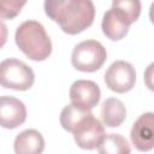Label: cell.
I'll return each mask as SVG.
<instances>
[{
  "label": "cell",
  "instance_id": "6da1fadb",
  "mask_svg": "<svg viewBox=\"0 0 154 154\" xmlns=\"http://www.w3.org/2000/svg\"><path fill=\"white\" fill-rule=\"evenodd\" d=\"M46 14L69 35H76L89 28L95 18L91 0H45Z\"/></svg>",
  "mask_w": 154,
  "mask_h": 154
},
{
  "label": "cell",
  "instance_id": "7a4b0ae2",
  "mask_svg": "<svg viewBox=\"0 0 154 154\" xmlns=\"http://www.w3.org/2000/svg\"><path fill=\"white\" fill-rule=\"evenodd\" d=\"M14 41L18 48L34 61H43L52 53V41L37 20H25L19 24Z\"/></svg>",
  "mask_w": 154,
  "mask_h": 154
},
{
  "label": "cell",
  "instance_id": "3957f363",
  "mask_svg": "<svg viewBox=\"0 0 154 154\" xmlns=\"http://www.w3.org/2000/svg\"><path fill=\"white\" fill-rule=\"evenodd\" d=\"M107 59L106 48L96 40H85L75 46L71 54L72 66L82 72L97 71Z\"/></svg>",
  "mask_w": 154,
  "mask_h": 154
},
{
  "label": "cell",
  "instance_id": "277c9868",
  "mask_svg": "<svg viewBox=\"0 0 154 154\" xmlns=\"http://www.w3.org/2000/svg\"><path fill=\"white\" fill-rule=\"evenodd\" d=\"M35 82V73L24 61L10 58L0 63V85L7 89L28 90Z\"/></svg>",
  "mask_w": 154,
  "mask_h": 154
},
{
  "label": "cell",
  "instance_id": "5b68a950",
  "mask_svg": "<svg viewBox=\"0 0 154 154\" xmlns=\"http://www.w3.org/2000/svg\"><path fill=\"white\" fill-rule=\"evenodd\" d=\"M71 132L73 134L76 144L82 149L97 148L106 135L103 125L93 113H89L81 119Z\"/></svg>",
  "mask_w": 154,
  "mask_h": 154
},
{
  "label": "cell",
  "instance_id": "8992f818",
  "mask_svg": "<svg viewBox=\"0 0 154 154\" xmlns=\"http://www.w3.org/2000/svg\"><path fill=\"white\" fill-rule=\"evenodd\" d=\"M105 83L114 93H128L136 83L135 67L125 60H116L105 72Z\"/></svg>",
  "mask_w": 154,
  "mask_h": 154
},
{
  "label": "cell",
  "instance_id": "52a82bcc",
  "mask_svg": "<svg viewBox=\"0 0 154 154\" xmlns=\"http://www.w3.org/2000/svg\"><path fill=\"white\" fill-rule=\"evenodd\" d=\"M130 138L140 152H148L154 147V113L141 114L132 124Z\"/></svg>",
  "mask_w": 154,
  "mask_h": 154
},
{
  "label": "cell",
  "instance_id": "ba28073f",
  "mask_svg": "<svg viewBox=\"0 0 154 154\" xmlns=\"http://www.w3.org/2000/svg\"><path fill=\"white\" fill-rule=\"evenodd\" d=\"M70 100L75 105L85 109H93L100 101L101 91L99 85L89 79H77L71 84Z\"/></svg>",
  "mask_w": 154,
  "mask_h": 154
},
{
  "label": "cell",
  "instance_id": "9c48e42d",
  "mask_svg": "<svg viewBox=\"0 0 154 154\" xmlns=\"http://www.w3.org/2000/svg\"><path fill=\"white\" fill-rule=\"evenodd\" d=\"M26 119V107L19 99L10 95L0 96V126L16 129Z\"/></svg>",
  "mask_w": 154,
  "mask_h": 154
},
{
  "label": "cell",
  "instance_id": "30bf717a",
  "mask_svg": "<svg viewBox=\"0 0 154 154\" xmlns=\"http://www.w3.org/2000/svg\"><path fill=\"white\" fill-rule=\"evenodd\" d=\"M130 23L126 18L116 8L111 7L105 12L101 22V29L103 35L111 41H119L129 31Z\"/></svg>",
  "mask_w": 154,
  "mask_h": 154
},
{
  "label": "cell",
  "instance_id": "8fae6325",
  "mask_svg": "<svg viewBox=\"0 0 154 154\" xmlns=\"http://www.w3.org/2000/svg\"><path fill=\"white\" fill-rule=\"evenodd\" d=\"M13 149L16 154H40L45 149L43 136L35 129H26L16 136Z\"/></svg>",
  "mask_w": 154,
  "mask_h": 154
},
{
  "label": "cell",
  "instance_id": "7c38bea8",
  "mask_svg": "<svg viewBox=\"0 0 154 154\" xmlns=\"http://www.w3.org/2000/svg\"><path fill=\"white\" fill-rule=\"evenodd\" d=\"M101 119L108 128H117L123 124L126 118V108L117 97H108L101 105Z\"/></svg>",
  "mask_w": 154,
  "mask_h": 154
},
{
  "label": "cell",
  "instance_id": "4fadbf2b",
  "mask_svg": "<svg viewBox=\"0 0 154 154\" xmlns=\"http://www.w3.org/2000/svg\"><path fill=\"white\" fill-rule=\"evenodd\" d=\"M101 154H129L130 146L125 137L119 134H106L102 142L97 147Z\"/></svg>",
  "mask_w": 154,
  "mask_h": 154
},
{
  "label": "cell",
  "instance_id": "5bb4252c",
  "mask_svg": "<svg viewBox=\"0 0 154 154\" xmlns=\"http://www.w3.org/2000/svg\"><path fill=\"white\" fill-rule=\"evenodd\" d=\"M89 113H91L90 109H85L71 102L67 106H65L60 113V125L64 130L71 132L73 128L77 125V123Z\"/></svg>",
  "mask_w": 154,
  "mask_h": 154
},
{
  "label": "cell",
  "instance_id": "9a60e30c",
  "mask_svg": "<svg viewBox=\"0 0 154 154\" xmlns=\"http://www.w3.org/2000/svg\"><path fill=\"white\" fill-rule=\"evenodd\" d=\"M112 7L118 10L130 24L138 19L142 8L140 0H112Z\"/></svg>",
  "mask_w": 154,
  "mask_h": 154
},
{
  "label": "cell",
  "instance_id": "2e32d148",
  "mask_svg": "<svg viewBox=\"0 0 154 154\" xmlns=\"http://www.w3.org/2000/svg\"><path fill=\"white\" fill-rule=\"evenodd\" d=\"M28 0H0V18H16Z\"/></svg>",
  "mask_w": 154,
  "mask_h": 154
},
{
  "label": "cell",
  "instance_id": "e0dca14e",
  "mask_svg": "<svg viewBox=\"0 0 154 154\" xmlns=\"http://www.w3.org/2000/svg\"><path fill=\"white\" fill-rule=\"evenodd\" d=\"M7 36H8V29L6 24L0 19V48L5 46L7 41Z\"/></svg>",
  "mask_w": 154,
  "mask_h": 154
}]
</instances>
